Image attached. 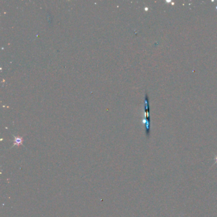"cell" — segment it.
<instances>
[{"instance_id": "2", "label": "cell", "mask_w": 217, "mask_h": 217, "mask_svg": "<svg viewBox=\"0 0 217 217\" xmlns=\"http://www.w3.org/2000/svg\"><path fill=\"white\" fill-rule=\"evenodd\" d=\"M22 142H23V138H22V137L14 136V145H17V146L22 145Z\"/></svg>"}, {"instance_id": "3", "label": "cell", "mask_w": 217, "mask_h": 217, "mask_svg": "<svg viewBox=\"0 0 217 217\" xmlns=\"http://www.w3.org/2000/svg\"><path fill=\"white\" fill-rule=\"evenodd\" d=\"M214 160H215V163H214V164H213V165H215V164H217V155H215V158H214Z\"/></svg>"}, {"instance_id": "1", "label": "cell", "mask_w": 217, "mask_h": 217, "mask_svg": "<svg viewBox=\"0 0 217 217\" xmlns=\"http://www.w3.org/2000/svg\"><path fill=\"white\" fill-rule=\"evenodd\" d=\"M145 110L146 111V115H147V116L146 117L147 118V122H146V129H147V135L149 134V131H150V128H149V125H150V119H149V115H148V113H149V103H148V96H147V95H146V97H145Z\"/></svg>"}]
</instances>
